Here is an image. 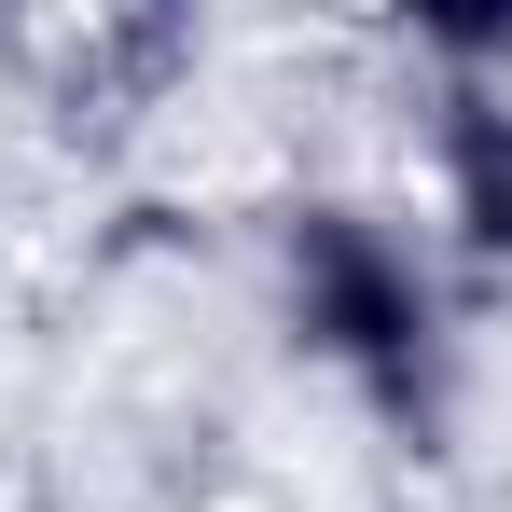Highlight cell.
<instances>
[{"label": "cell", "mask_w": 512, "mask_h": 512, "mask_svg": "<svg viewBox=\"0 0 512 512\" xmlns=\"http://www.w3.org/2000/svg\"><path fill=\"white\" fill-rule=\"evenodd\" d=\"M263 277H277V333H291L305 374H333L388 443H443V416H457V291H443L429 236H402L360 194H305L277 222Z\"/></svg>", "instance_id": "obj_1"}, {"label": "cell", "mask_w": 512, "mask_h": 512, "mask_svg": "<svg viewBox=\"0 0 512 512\" xmlns=\"http://www.w3.org/2000/svg\"><path fill=\"white\" fill-rule=\"evenodd\" d=\"M416 84H429V194H443V236L512 277V0L429 14L416 28Z\"/></svg>", "instance_id": "obj_2"}]
</instances>
